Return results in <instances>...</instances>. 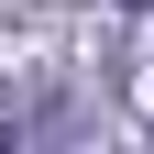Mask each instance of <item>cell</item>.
Masks as SVG:
<instances>
[{"label": "cell", "instance_id": "6da1fadb", "mask_svg": "<svg viewBox=\"0 0 154 154\" xmlns=\"http://www.w3.org/2000/svg\"><path fill=\"white\" fill-rule=\"evenodd\" d=\"M121 11H154V0H121Z\"/></svg>", "mask_w": 154, "mask_h": 154}]
</instances>
